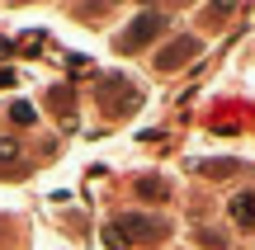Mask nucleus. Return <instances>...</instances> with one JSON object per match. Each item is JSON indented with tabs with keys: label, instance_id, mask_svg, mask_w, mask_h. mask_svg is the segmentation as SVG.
<instances>
[{
	"label": "nucleus",
	"instance_id": "1",
	"mask_svg": "<svg viewBox=\"0 0 255 250\" xmlns=\"http://www.w3.org/2000/svg\"><path fill=\"white\" fill-rule=\"evenodd\" d=\"M95 99H100V113L104 118H128V113L142 104V90H137V81H128V76H100L95 81Z\"/></svg>",
	"mask_w": 255,
	"mask_h": 250
},
{
	"label": "nucleus",
	"instance_id": "2",
	"mask_svg": "<svg viewBox=\"0 0 255 250\" xmlns=\"http://www.w3.org/2000/svg\"><path fill=\"white\" fill-rule=\"evenodd\" d=\"M161 33H165V14L161 9H146V14H137L119 33V52H142V47L151 43V38H161Z\"/></svg>",
	"mask_w": 255,
	"mask_h": 250
},
{
	"label": "nucleus",
	"instance_id": "3",
	"mask_svg": "<svg viewBox=\"0 0 255 250\" xmlns=\"http://www.w3.org/2000/svg\"><path fill=\"white\" fill-rule=\"evenodd\" d=\"M109 227L123 236V246L128 241H165V232H170L161 217H142V213H128V217H119V222H109Z\"/></svg>",
	"mask_w": 255,
	"mask_h": 250
},
{
	"label": "nucleus",
	"instance_id": "4",
	"mask_svg": "<svg viewBox=\"0 0 255 250\" xmlns=\"http://www.w3.org/2000/svg\"><path fill=\"white\" fill-rule=\"evenodd\" d=\"M194 52H199V43H194V38H175V47H165V52L156 57V66H161V71H175V66H184Z\"/></svg>",
	"mask_w": 255,
	"mask_h": 250
},
{
	"label": "nucleus",
	"instance_id": "5",
	"mask_svg": "<svg viewBox=\"0 0 255 250\" xmlns=\"http://www.w3.org/2000/svg\"><path fill=\"white\" fill-rule=\"evenodd\" d=\"M232 222L246 227V232L255 227V189H251V194H237V198H232Z\"/></svg>",
	"mask_w": 255,
	"mask_h": 250
},
{
	"label": "nucleus",
	"instance_id": "6",
	"mask_svg": "<svg viewBox=\"0 0 255 250\" xmlns=\"http://www.w3.org/2000/svg\"><path fill=\"white\" fill-rule=\"evenodd\" d=\"M132 189H137L142 198H151V203H161V198H165V179H161V175H142Z\"/></svg>",
	"mask_w": 255,
	"mask_h": 250
},
{
	"label": "nucleus",
	"instance_id": "7",
	"mask_svg": "<svg viewBox=\"0 0 255 250\" xmlns=\"http://www.w3.org/2000/svg\"><path fill=\"white\" fill-rule=\"evenodd\" d=\"M9 123H19V128H33V123H38V109H33L28 99H14V104H9Z\"/></svg>",
	"mask_w": 255,
	"mask_h": 250
},
{
	"label": "nucleus",
	"instance_id": "8",
	"mask_svg": "<svg viewBox=\"0 0 255 250\" xmlns=\"http://www.w3.org/2000/svg\"><path fill=\"white\" fill-rule=\"evenodd\" d=\"M232 170H237L232 161H208V166H203V175H232Z\"/></svg>",
	"mask_w": 255,
	"mask_h": 250
},
{
	"label": "nucleus",
	"instance_id": "9",
	"mask_svg": "<svg viewBox=\"0 0 255 250\" xmlns=\"http://www.w3.org/2000/svg\"><path fill=\"white\" fill-rule=\"evenodd\" d=\"M14 81H19V76L9 71V66H0V90H9V85H14Z\"/></svg>",
	"mask_w": 255,
	"mask_h": 250
},
{
	"label": "nucleus",
	"instance_id": "10",
	"mask_svg": "<svg viewBox=\"0 0 255 250\" xmlns=\"http://www.w3.org/2000/svg\"><path fill=\"white\" fill-rule=\"evenodd\" d=\"M19 156V147H14V142H0V161H14Z\"/></svg>",
	"mask_w": 255,
	"mask_h": 250
}]
</instances>
